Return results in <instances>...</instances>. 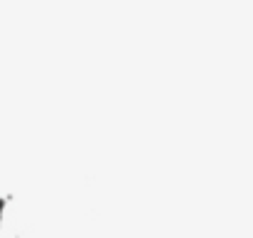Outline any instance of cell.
<instances>
[{
	"label": "cell",
	"instance_id": "obj_1",
	"mask_svg": "<svg viewBox=\"0 0 253 238\" xmlns=\"http://www.w3.org/2000/svg\"><path fill=\"white\" fill-rule=\"evenodd\" d=\"M0 219H2V201H0Z\"/></svg>",
	"mask_w": 253,
	"mask_h": 238
}]
</instances>
